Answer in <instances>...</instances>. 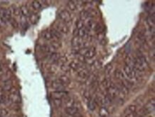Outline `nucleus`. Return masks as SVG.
Segmentation results:
<instances>
[{
  "instance_id": "f257e3e1",
  "label": "nucleus",
  "mask_w": 155,
  "mask_h": 117,
  "mask_svg": "<svg viewBox=\"0 0 155 117\" xmlns=\"http://www.w3.org/2000/svg\"><path fill=\"white\" fill-rule=\"evenodd\" d=\"M12 12L10 9H6V8H1L0 9V18L5 22L6 24L7 22H9L12 18Z\"/></svg>"
},
{
  "instance_id": "f03ea898",
  "label": "nucleus",
  "mask_w": 155,
  "mask_h": 117,
  "mask_svg": "<svg viewBox=\"0 0 155 117\" xmlns=\"http://www.w3.org/2000/svg\"><path fill=\"white\" fill-rule=\"evenodd\" d=\"M119 91L118 89V87L113 84H112V85L109 88H107V95L112 100L116 98L119 95Z\"/></svg>"
},
{
  "instance_id": "7ed1b4c3",
  "label": "nucleus",
  "mask_w": 155,
  "mask_h": 117,
  "mask_svg": "<svg viewBox=\"0 0 155 117\" xmlns=\"http://www.w3.org/2000/svg\"><path fill=\"white\" fill-rule=\"evenodd\" d=\"M54 29L57 30V32H60V34H67L69 33V27L67 26V24H65L64 23L62 22H60V23H57V24H55L54 26Z\"/></svg>"
},
{
  "instance_id": "20e7f679",
  "label": "nucleus",
  "mask_w": 155,
  "mask_h": 117,
  "mask_svg": "<svg viewBox=\"0 0 155 117\" xmlns=\"http://www.w3.org/2000/svg\"><path fill=\"white\" fill-rule=\"evenodd\" d=\"M59 18L61 19L64 23H68L71 21V15L70 13L67 10H62L59 13Z\"/></svg>"
},
{
  "instance_id": "39448f33",
  "label": "nucleus",
  "mask_w": 155,
  "mask_h": 117,
  "mask_svg": "<svg viewBox=\"0 0 155 117\" xmlns=\"http://www.w3.org/2000/svg\"><path fill=\"white\" fill-rule=\"evenodd\" d=\"M8 99L13 104H19L21 102V97L19 96V93L17 91H14L10 93L9 95Z\"/></svg>"
},
{
  "instance_id": "423d86ee",
  "label": "nucleus",
  "mask_w": 155,
  "mask_h": 117,
  "mask_svg": "<svg viewBox=\"0 0 155 117\" xmlns=\"http://www.w3.org/2000/svg\"><path fill=\"white\" fill-rule=\"evenodd\" d=\"M124 71H125L126 76L129 79H132L135 78L136 77V72L134 71V70L129 66L127 65V64H125V67H124Z\"/></svg>"
},
{
  "instance_id": "0eeeda50",
  "label": "nucleus",
  "mask_w": 155,
  "mask_h": 117,
  "mask_svg": "<svg viewBox=\"0 0 155 117\" xmlns=\"http://www.w3.org/2000/svg\"><path fill=\"white\" fill-rule=\"evenodd\" d=\"M74 36L84 39V38L88 36V30L86 29L85 26L84 28H82V29H75L74 30Z\"/></svg>"
},
{
  "instance_id": "6e6552de",
  "label": "nucleus",
  "mask_w": 155,
  "mask_h": 117,
  "mask_svg": "<svg viewBox=\"0 0 155 117\" xmlns=\"http://www.w3.org/2000/svg\"><path fill=\"white\" fill-rule=\"evenodd\" d=\"M154 107H155L154 98H152V99L149 100V101L146 103V105L144 107V108L145 111H146L147 114H150V113L153 112V111H154Z\"/></svg>"
},
{
  "instance_id": "1a4fd4ad",
  "label": "nucleus",
  "mask_w": 155,
  "mask_h": 117,
  "mask_svg": "<svg viewBox=\"0 0 155 117\" xmlns=\"http://www.w3.org/2000/svg\"><path fill=\"white\" fill-rule=\"evenodd\" d=\"M52 87L53 89L57 90V91H64V89H65V86L59 79L52 81Z\"/></svg>"
},
{
  "instance_id": "9d476101",
  "label": "nucleus",
  "mask_w": 155,
  "mask_h": 117,
  "mask_svg": "<svg viewBox=\"0 0 155 117\" xmlns=\"http://www.w3.org/2000/svg\"><path fill=\"white\" fill-rule=\"evenodd\" d=\"M96 52H97L96 48L94 47V46H91L90 48H89L87 53H86L85 55L84 56V58H86L87 59H92V58L96 55Z\"/></svg>"
},
{
  "instance_id": "9b49d317",
  "label": "nucleus",
  "mask_w": 155,
  "mask_h": 117,
  "mask_svg": "<svg viewBox=\"0 0 155 117\" xmlns=\"http://www.w3.org/2000/svg\"><path fill=\"white\" fill-rule=\"evenodd\" d=\"M65 111L67 114L72 116H75L79 114V108L76 106L67 107L65 108Z\"/></svg>"
},
{
  "instance_id": "f8f14e48",
  "label": "nucleus",
  "mask_w": 155,
  "mask_h": 117,
  "mask_svg": "<svg viewBox=\"0 0 155 117\" xmlns=\"http://www.w3.org/2000/svg\"><path fill=\"white\" fill-rule=\"evenodd\" d=\"M67 93L64 91H55L54 92L52 93V97L54 98V99H62L64 98L66 96Z\"/></svg>"
},
{
  "instance_id": "ddd939ff",
  "label": "nucleus",
  "mask_w": 155,
  "mask_h": 117,
  "mask_svg": "<svg viewBox=\"0 0 155 117\" xmlns=\"http://www.w3.org/2000/svg\"><path fill=\"white\" fill-rule=\"evenodd\" d=\"M61 57V55L60 54L57 53V52H53V53L51 54V55L49 56V61L52 63H56L59 61V59Z\"/></svg>"
},
{
  "instance_id": "4468645a",
  "label": "nucleus",
  "mask_w": 155,
  "mask_h": 117,
  "mask_svg": "<svg viewBox=\"0 0 155 117\" xmlns=\"http://www.w3.org/2000/svg\"><path fill=\"white\" fill-rule=\"evenodd\" d=\"M70 69H72L74 71H77V70L79 69L80 67H81V64L79 61H73L69 65Z\"/></svg>"
},
{
  "instance_id": "2eb2a0df",
  "label": "nucleus",
  "mask_w": 155,
  "mask_h": 117,
  "mask_svg": "<svg viewBox=\"0 0 155 117\" xmlns=\"http://www.w3.org/2000/svg\"><path fill=\"white\" fill-rule=\"evenodd\" d=\"M41 49H42L43 52H46V53H53V52H55V49L52 47V46H51V45H47L45 44L43 45V46H41Z\"/></svg>"
},
{
  "instance_id": "dca6fc26",
  "label": "nucleus",
  "mask_w": 155,
  "mask_h": 117,
  "mask_svg": "<svg viewBox=\"0 0 155 117\" xmlns=\"http://www.w3.org/2000/svg\"><path fill=\"white\" fill-rule=\"evenodd\" d=\"M99 114L101 117H107L109 114V111H108L107 108L106 106H102L100 108Z\"/></svg>"
},
{
  "instance_id": "f3484780",
  "label": "nucleus",
  "mask_w": 155,
  "mask_h": 117,
  "mask_svg": "<svg viewBox=\"0 0 155 117\" xmlns=\"http://www.w3.org/2000/svg\"><path fill=\"white\" fill-rule=\"evenodd\" d=\"M89 75V71L87 69H83L79 71L78 72V77L81 79L87 78Z\"/></svg>"
},
{
  "instance_id": "a211bd4d",
  "label": "nucleus",
  "mask_w": 155,
  "mask_h": 117,
  "mask_svg": "<svg viewBox=\"0 0 155 117\" xmlns=\"http://www.w3.org/2000/svg\"><path fill=\"white\" fill-rule=\"evenodd\" d=\"M49 31H50L51 34H52V38L54 39H55L56 40L58 41L59 39H60L62 38V34H60V32H57V31L55 30L54 29H52Z\"/></svg>"
},
{
  "instance_id": "6ab92c4d",
  "label": "nucleus",
  "mask_w": 155,
  "mask_h": 117,
  "mask_svg": "<svg viewBox=\"0 0 155 117\" xmlns=\"http://www.w3.org/2000/svg\"><path fill=\"white\" fill-rule=\"evenodd\" d=\"M19 9H20V13L22 14V16L26 17H29V15H30L29 9H28L26 6H25V5L21 6V7L19 8Z\"/></svg>"
},
{
  "instance_id": "aec40b11",
  "label": "nucleus",
  "mask_w": 155,
  "mask_h": 117,
  "mask_svg": "<svg viewBox=\"0 0 155 117\" xmlns=\"http://www.w3.org/2000/svg\"><path fill=\"white\" fill-rule=\"evenodd\" d=\"M97 105V101L96 100V98H90V99H89V103H88V106L89 108L91 110H94L96 108Z\"/></svg>"
},
{
  "instance_id": "412c9836",
  "label": "nucleus",
  "mask_w": 155,
  "mask_h": 117,
  "mask_svg": "<svg viewBox=\"0 0 155 117\" xmlns=\"http://www.w3.org/2000/svg\"><path fill=\"white\" fill-rule=\"evenodd\" d=\"M96 25H97L96 22H94L93 20H89L87 22V26L85 28L87 30H94Z\"/></svg>"
},
{
  "instance_id": "4be33fe9",
  "label": "nucleus",
  "mask_w": 155,
  "mask_h": 117,
  "mask_svg": "<svg viewBox=\"0 0 155 117\" xmlns=\"http://www.w3.org/2000/svg\"><path fill=\"white\" fill-rule=\"evenodd\" d=\"M136 111V106L135 105H129L128 106L125 110V113L126 114H130V113H134Z\"/></svg>"
},
{
  "instance_id": "5701e85b",
  "label": "nucleus",
  "mask_w": 155,
  "mask_h": 117,
  "mask_svg": "<svg viewBox=\"0 0 155 117\" xmlns=\"http://www.w3.org/2000/svg\"><path fill=\"white\" fill-rule=\"evenodd\" d=\"M42 37L45 39V40H52L53 39L52 35L51 34L50 31H44L42 32Z\"/></svg>"
},
{
  "instance_id": "b1692460",
  "label": "nucleus",
  "mask_w": 155,
  "mask_h": 117,
  "mask_svg": "<svg viewBox=\"0 0 155 117\" xmlns=\"http://www.w3.org/2000/svg\"><path fill=\"white\" fill-rule=\"evenodd\" d=\"M59 80H60V81H61V82L62 83L64 86L67 85V84H69L70 83V78L66 75L61 76V77H60V79H59Z\"/></svg>"
},
{
  "instance_id": "393cba45",
  "label": "nucleus",
  "mask_w": 155,
  "mask_h": 117,
  "mask_svg": "<svg viewBox=\"0 0 155 117\" xmlns=\"http://www.w3.org/2000/svg\"><path fill=\"white\" fill-rule=\"evenodd\" d=\"M32 7L35 9V10H39L42 8V2L40 1H33L32 3Z\"/></svg>"
},
{
  "instance_id": "a878e982",
  "label": "nucleus",
  "mask_w": 155,
  "mask_h": 117,
  "mask_svg": "<svg viewBox=\"0 0 155 117\" xmlns=\"http://www.w3.org/2000/svg\"><path fill=\"white\" fill-rule=\"evenodd\" d=\"M79 17H80V20L83 21V22L85 21L87 19H88V18L89 17V14L88 12H87V10L81 11L79 14Z\"/></svg>"
},
{
  "instance_id": "bb28decb",
  "label": "nucleus",
  "mask_w": 155,
  "mask_h": 117,
  "mask_svg": "<svg viewBox=\"0 0 155 117\" xmlns=\"http://www.w3.org/2000/svg\"><path fill=\"white\" fill-rule=\"evenodd\" d=\"M10 10L12 12V14H13L15 16H19V15H20V9L15 5H13L10 8Z\"/></svg>"
},
{
  "instance_id": "cd10ccee",
  "label": "nucleus",
  "mask_w": 155,
  "mask_h": 117,
  "mask_svg": "<svg viewBox=\"0 0 155 117\" xmlns=\"http://www.w3.org/2000/svg\"><path fill=\"white\" fill-rule=\"evenodd\" d=\"M29 19H30V22L32 24H34L37 22L38 19H39V16H38L36 14H32V15H29Z\"/></svg>"
},
{
  "instance_id": "c85d7f7f",
  "label": "nucleus",
  "mask_w": 155,
  "mask_h": 117,
  "mask_svg": "<svg viewBox=\"0 0 155 117\" xmlns=\"http://www.w3.org/2000/svg\"><path fill=\"white\" fill-rule=\"evenodd\" d=\"M74 105H75V101H74L72 98H67V99H66L65 101L66 108H67V107L74 106Z\"/></svg>"
},
{
  "instance_id": "c756f323",
  "label": "nucleus",
  "mask_w": 155,
  "mask_h": 117,
  "mask_svg": "<svg viewBox=\"0 0 155 117\" xmlns=\"http://www.w3.org/2000/svg\"><path fill=\"white\" fill-rule=\"evenodd\" d=\"M12 81L10 80H8V81H5V84L2 87V89L5 90V91H9V90L12 89Z\"/></svg>"
},
{
  "instance_id": "7c9ffc66",
  "label": "nucleus",
  "mask_w": 155,
  "mask_h": 117,
  "mask_svg": "<svg viewBox=\"0 0 155 117\" xmlns=\"http://www.w3.org/2000/svg\"><path fill=\"white\" fill-rule=\"evenodd\" d=\"M101 65V61H99V60H96V61H93L92 64H91V69H92L97 70V69H98L100 68Z\"/></svg>"
},
{
  "instance_id": "2f4dec72",
  "label": "nucleus",
  "mask_w": 155,
  "mask_h": 117,
  "mask_svg": "<svg viewBox=\"0 0 155 117\" xmlns=\"http://www.w3.org/2000/svg\"><path fill=\"white\" fill-rule=\"evenodd\" d=\"M115 76L117 79L122 80V81L124 79H125L124 78V74L123 73H122V70H120L119 69H117L116 71H115Z\"/></svg>"
},
{
  "instance_id": "473e14b6",
  "label": "nucleus",
  "mask_w": 155,
  "mask_h": 117,
  "mask_svg": "<svg viewBox=\"0 0 155 117\" xmlns=\"http://www.w3.org/2000/svg\"><path fill=\"white\" fill-rule=\"evenodd\" d=\"M67 7L72 12H74V11H75L77 9V5H76V2H74V1H70V2H68Z\"/></svg>"
},
{
  "instance_id": "72a5a7b5",
  "label": "nucleus",
  "mask_w": 155,
  "mask_h": 117,
  "mask_svg": "<svg viewBox=\"0 0 155 117\" xmlns=\"http://www.w3.org/2000/svg\"><path fill=\"white\" fill-rule=\"evenodd\" d=\"M112 69H113V67H112V64H107V65L106 66V68H105V75L109 77V76L111 74V73H112Z\"/></svg>"
},
{
  "instance_id": "f704fd0d",
  "label": "nucleus",
  "mask_w": 155,
  "mask_h": 117,
  "mask_svg": "<svg viewBox=\"0 0 155 117\" xmlns=\"http://www.w3.org/2000/svg\"><path fill=\"white\" fill-rule=\"evenodd\" d=\"M112 81H111V80L110 79H105L104 80V81H102V86L104 87H105V88H109V87H110L111 85H112Z\"/></svg>"
},
{
  "instance_id": "c9c22d12",
  "label": "nucleus",
  "mask_w": 155,
  "mask_h": 117,
  "mask_svg": "<svg viewBox=\"0 0 155 117\" xmlns=\"http://www.w3.org/2000/svg\"><path fill=\"white\" fill-rule=\"evenodd\" d=\"M51 46H52L53 48H54V49H60V47H61V44L60 43V42H58V41H57V40H55V41H53L52 42V43H51Z\"/></svg>"
},
{
  "instance_id": "e433bc0d",
  "label": "nucleus",
  "mask_w": 155,
  "mask_h": 117,
  "mask_svg": "<svg viewBox=\"0 0 155 117\" xmlns=\"http://www.w3.org/2000/svg\"><path fill=\"white\" fill-rule=\"evenodd\" d=\"M87 12H88L89 17H95V16H97V15H98V12H97V11L96 10V9H88V10H87Z\"/></svg>"
},
{
  "instance_id": "4c0bfd02",
  "label": "nucleus",
  "mask_w": 155,
  "mask_h": 117,
  "mask_svg": "<svg viewBox=\"0 0 155 117\" xmlns=\"http://www.w3.org/2000/svg\"><path fill=\"white\" fill-rule=\"evenodd\" d=\"M84 22L81 20H80V19L77 20V22H76V29H82V28H84Z\"/></svg>"
},
{
  "instance_id": "58836bf2",
  "label": "nucleus",
  "mask_w": 155,
  "mask_h": 117,
  "mask_svg": "<svg viewBox=\"0 0 155 117\" xmlns=\"http://www.w3.org/2000/svg\"><path fill=\"white\" fill-rule=\"evenodd\" d=\"M9 22H10L11 25H12L14 28H15V29L18 28V26H19V24H18V22H17L16 19H14V18H12V17L11 18V19L9 21Z\"/></svg>"
},
{
  "instance_id": "ea45409f",
  "label": "nucleus",
  "mask_w": 155,
  "mask_h": 117,
  "mask_svg": "<svg viewBox=\"0 0 155 117\" xmlns=\"http://www.w3.org/2000/svg\"><path fill=\"white\" fill-rule=\"evenodd\" d=\"M9 112L5 108H0V117H5L8 115Z\"/></svg>"
},
{
  "instance_id": "a19ab883",
  "label": "nucleus",
  "mask_w": 155,
  "mask_h": 117,
  "mask_svg": "<svg viewBox=\"0 0 155 117\" xmlns=\"http://www.w3.org/2000/svg\"><path fill=\"white\" fill-rule=\"evenodd\" d=\"M61 69L63 71H64V72H69L70 70V67L69 66H67L66 64H62V65H61Z\"/></svg>"
},
{
  "instance_id": "79ce46f5",
  "label": "nucleus",
  "mask_w": 155,
  "mask_h": 117,
  "mask_svg": "<svg viewBox=\"0 0 155 117\" xmlns=\"http://www.w3.org/2000/svg\"><path fill=\"white\" fill-rule=\"evenodd\" d=\"M62 99H54V104L56 106L59 107L62 105Z\"/></svg>"
},
{
  "instance_id": "37998d69",
  "label": "nucleus",
  "mask_w": 155,
  "mask_h": 117,
  "mask_svg": "<svg viewBox=\"0 0 155 117\" xmlns=\"http://www.w3.org/2000/svg\"><path fill=\"white\" fill-rule=\"evenodd\" d=\"M125 117H139L138 116V114L136 113H130V114H126V116Z\"/></svg>"
},
{
  "instance_id": "c03bdc74",
  "label": "nucleus",
  "mask_w": 155,
  "mask_h": 117,
  "mask_svg": "<svg viewBox=\"0 0 155 117\" xmlns=\"http://www.w3.org/2000/svg\"><path fill=\"white\" fill-rule=\"evenodd\" d=\"M84 97H85L86 98H89L90 99V93H89V91H84Z\"/></svg>"
},
{
  "instance_id": "a18cd8bd",
  "label": "nucleus",
  "mask_w": 155,
  "mask_h": 117,
  "mask_svg": "<svg viewBox=\"0 0 155 117\" xmlns=\"http://www.w3.org/2000/svg\"><path fill=\"white\" fill-rule=\"evenodd\" d=\"M2 69H3V66L2 64H0V71H2Z\"/></svg>"
},
{
  "instance_id": "49530a36",
  "label": "nucleus",
  "mask_w": 155,
  "mask_h": 117,
  "mask_svg": "<svg viewBox=\"0 0 155 117\" xmlns=\"http://www.w3.org/2000/svg\"><path fill=\"white\" fill-rule=\"evenodd\" d=\"M1 94H2V92H1V91H0V95H1Z\"/></svg>"
},
{
  "instance_id": "de8ad7c7",
  "label": "nucleus",
  "mask_w": 155,
  "mask_h": 117,
  "mask_svg": "<svg viewBox=\"0 0 155 117\" xmlns=\"http://www.w3.org/2000/svg\"><path fill=\"white\" fill-rule=\"evenodd\" d=\"M140 117H144V116H140Z\"/></svg>"
}]
</instances>
